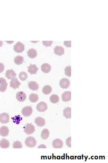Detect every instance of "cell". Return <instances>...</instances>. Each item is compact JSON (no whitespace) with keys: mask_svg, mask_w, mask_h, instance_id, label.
<instances>
[{"mask_svg":"<svg viewBox=\"0 0 108 163\" xmlns=\"http://www.w3.org/2000/svg\"><path fill=\"white\" fill-rule=\"evenodd\" d=\"M25 144L28 147L33 148L37 144V141L35 138L33 137L30 136L27 137L25 140Z\"/></svg>","mask_w":108,"mask_h":163,"instance_id":"cell-1","label":"cell"},{"mask_svg":"<svg viewBox=\"0 0 108 163\" xmlns=\"http://www.w3.org/2000/svg\"><path fill=\"white\" fill-rule=\"evenodd\" d=\"M35 126L31 123L27 124L24 128V132L27 135H30L33 134L35 131Z\"/></svg>","mask_w":108,"mask_h":163,"instance_id":"cell-2","label":"cell"},{"mask_svg":"<svg viewBox=\"0 0 108 163\" xmlns=\"http://www.w3.org/2000/svg\"><path fill=\"white\" fill-rule=\"evenodd\" d=\"M24 45L20 42H17L14 46V51L18 53H20L23 52L24 50Z\"/></svg>","mask_w":108,"mask_h":163,"instance_id":"cell-3","label":"cell"},{"mask_svg":"<svg viewBox=\"0 0 108 163\" xmlns=\"http://www.w3.org/2000/svg\"><path fill=\"white\" fill-rule=\"evenodd\" d=\"M21 112L23 116L28 117L31 115L33 112V109L31 106H27L23 108Z\"/></svg>","mask_w":108,"mask_h":163,"instance_id":"cell-4","label":"cell"},{"mask_svg":"<svg viewBox=\"0 0 108 163\" xmlns=\"http://www.w3.org/2000/svg\"><path fill=\"white\" fill-rule=\"evenodd\" d=\"M48 107L47 105L45 102L41 101L39 103H38L37 106V109L38 111L40 112H44L46 111Z\"/></svg>","mask_w":108,"mask_h":163,"instance_id":"cell-5","label":"cell"},{"mask_svg":"<svg viewBox=\"0 0 108 163\" xmlns=\"http://www.w3.org/2000/svg\"><path fill=\"white\" fill-rule=\"evenodd\" d=\"M60 87L63 89H66L69 87L70 81L68 79L64 78L62 79L60 82Z\"/></svg>","mask_w":108,"mask_h":163,"instance_id":"cell-6","label":"cell"},{"mask_svg":"<svg viewBox=\"0 0 108 163\" xmlns=\"http://www.w3.org/2000/svg\"><path fill=\"white\" fill-rule=\"evenodd\" d=\"M16 98L18 101L20 102H23L25 101L26 99L27 96L24 92H19L17 93L16 95Z\"/></svg>","mask_w":108,"mask_h":163,"instance_id":"cell-7","label":"cell"},{"mask_svg":"<svg viewBox=\"0 0 108 163\" xmlns=\"http://www.w3.org/2000/svg\"><path fill=\"white\" fill-rule=\"evenodd\" d=\"M52 145L54 148H62L63 146V142L59 139H56L53 141Z\"/></svg>","mask_w":108,"mask_h":163,"instance_id":"cell-8","label":"cell"},{"mask_svg":"<svg viewBox=\"0 0 108 163\" xmlns=\"http://www.w3.org/2000/svg\"><path fill=\"white\" fill-rule=\"evenodd\" d=\"M9 116L6 113H3L0 115V122L3 124H6L9 122Z\"/></svg>","mask_w":108,"mask_h":163,"instance_id":"cell-9","label":"cell"},{"mask_svg":"<svg viewBox=\"0 0 108 163\" xmlns=\"http://www.w3.org/2000/svg\"><path fill=\"white\" fill-rule=\"evenodd\" d=\"M10 87L14 89L18 88L19 86L21 85V83L19 82L16 78L13 79L10 82Z\"/></svg>","mask_w":108,"mask_h":163,"instance_id":"cell-10","label":"cell"},{"mask_svg":"<svg viewBox=\"0 0 108 163\" xmlns=\"http://www.w3.org/2000/svg\"><path fill=\"white\" fill-rule=\"evenodd\" d=\"M0 91L2 92H4L6 90L8 85L6 80L2 78H0Z\"/></svg>","mask_w":108,"mask_h":163,"instance_id":"cell-11","label":"cell"},{"mask_svg":"<svg viewBox=\"0 0 108 163\" xmlns=\"http://www.w3.org/2000/svg\"><path fill=\"white\" fill-rule=\"evenodd\" d=\"M71 99V93L70 91H66L63 93L62 95V99L64 102L70 101Z\"/></svg>","mask_w":108,"mask_h":163,"instance_id":"cell-12","label":"cell"},{"mask_svg":"<svg viewBox=\"0 0 108 163\" xmlns=\"http://www.w3.org/2000/svg\"><path fill=\"white\" fill-rule=\"evenodd\" d=\"M54 53L59 56H61L65 54V50L61 46H57L54 48Z\"/></svg>","mask_w":108,"mask_h":163,"instance_id":"cell-13","label":"cell"},{"mask_svg":"<svg viewBox=\"0 0 108 163\" xmlns=\"http://www.w3.org/2000/svg\"><path fill=\"white\" fill-rule=\"evenodd\" d=\"M16 74L13 69H10L6 71V77L8 79H12L15 78Z\"/></svg>","mask_w":108,"mask_h":163,"instance_id":"cell-14","label":"cell"},{"mask_svg":"<svg viewBox=\"0 0 108 163\" xmlns=\"http://www.w3.org/2000/svg\"><path fill=\"white\" fill-rule=\"evenodd\" d=\"M28 71L31 75L36 74L38 70V68L35 64H30L28 67Z\"/></svg>","mask_w":108,"mask_h":163,"instance_id":"cell-15","label":"cell"},{"mask_svg":"<svg viewBox=\"0 0 108 163\" xmlns=\"http://www.w3.org/2000/svg\"><path fill=\"white\" fill-rule=\"evenodd\" d=\"M29 88L33 91H37L39 89V85L35 81H30L28 83Z\"/></svg>","mask_w":108,"mask_h":163,"instance_id":"cell-16","label":"cell"},{"mask_svg":"<svg viewBox=\"0 0 108 163\" xmlns=\"http://www.w3.org/2000/svg\"><path fill=\"white\" fill-rule=\"evenodd\" d=\"M35 123L36 125L39 127H42L45 126L46 122L45 120L41 117H38L36 118L35 120Z\"/></svg>","mask_w":108,"mask_h":163,"instance_id":"cell-17","label":"cell"},{"mask_svg":"<svg viewBox=\"0 0 108 163\" xmlns=\"http://www.w3.org/2000/svg\"><path fill=\"white\" fill-rule=\"evenodd\" d=\"M51 69V67L50 65V64H47V63H45L43 64H42L41 66V70L42 72L44 73H49Z\"/></svg>","mask_w":108,"mask_h":163,"instance_id":"cell-18","label":"cell"},{"mask_svg":"<svg viewBox=\"0 0 108 163\" xmlns=\"http://www.w3.org/2000/svg\"><path fill=\"white\" fill-rule=\"evenodd\" d=\"M9 133L8 128L6 126H3L0 128V135L3 137L7 136Z\"/></svg>","mask_w":108,"mask_h":163,"instance_id":"cell-19","label":"cell"},{"mask_svg":"<svg viewBox=\"0 0 108 163\" xmlns=\"http://www.w3.org/2000/svg\"><path fill=\"white\" fill-rule=\"evenodd\" d=\"M63 115L67 119H70L71 117V108L70 107L65 108L64 110Z\"/></svg>","mask_w":108,"mask_h":163,"instance_id":"cell-20","label":"cell"},{"mask_svg":"<svg viewBox=\"0 0 108 163\" xmlns=\"http://www.w3.org/2000/svg\"><path fill=\"white\" fill-rule=\"evenodd\" d=\"M28 56L31 58H34L37 56V51L33 49H31L27 52Z\"/></svg>","mask_w":108,"mask_h":163,"instance_id":"cell-21","label":"cell"},{"mask_svg":"<svg viewBox=\"0 0 108 163\" xmlns=\"http://www.w3.org/2000/svg\"><path fill=\"white\" fill-rule=\"evenodd\" d=\"M10 146V142L6 139H3L0 141V147L2 148H8Z\"/></svg>","mask_w":108,"mask_h":163,"instance_id":"cell-22","label":"cell"},{"mask_svg":"<svg viewBox=\"0 0 108 163\" xmlns=\"http://www.w3.org/2000/svg\"><path fill=\"white\" fill-rule=\"evenodd\" d=\"M42 93L45 95H48L51 93L52 87L49 85H46L42 88Z\"/></svg>","mask_w":108,"mask_h":163,"instance_id":"cell-23","label":"cell"},{"mask_svg":"<svg viewBox=\"0 0 108 163\" xmlns=\"http://www.w3.org/2000/svg\"><path fill=\"white\" fill-rule=\"evenodd\" d=\"M29 99L30 101L31 102L33 103L36 102L39 99L38 95L36 93H31L29 95Z\"/></svg>","mask_w":108,"mask_h":163,"instance_id":"cell-24","label":"cell"},{"mask_svg":"<svg viewBox=\"0 0 108 163\" xmlns=\"http://www.w3.org/2000/svg\"><path fill=\"white\" fill-rule=\"evenodd\" d=\"M50 132L47 129H45L42 131L41 133V137L43 140H46L49 136Z\"/></svg>","mask_w":108,"mask_h":163,"instance_id":"cell-25","label":"cell"},{"mask_svg":"<svg viewBox=\"0 0 108 163\" xmlns=\"http://www.w3.org/2000/svg\"><path fill=\"white\" fill-rule=\"evenodd\" d=\"M60 100L59 97L56 94H53L50 97V101L53 103H56L58 102Z\"/></svg>","mask_w":108,"mask_h":163,"instance_id":"cell-26","label":"cell"},{"mask_svg":"<svg viewBox=\"0 0 108 163\" xmlns=\"http://www.w3.org/2000/svg\"><path fill=\"white\" fill-rule=\"evenodd\" d=\"M23 62V58L22 56H17L14 58V62L17 65L22 64Z\"/></svg>","mask_w":108,"mask_h":163,"instance_id":"cell-27","label":"cell"},{"mask_svg":"<svg viewBox=\"0 0 108 163\" xmlns=\"http://www.w3.org/2000/svg\"><path fill=\"white\" fill-rule=\"evenodd\" d=\"M28 75L26 72H22L19 75V78L22 81H24L27 79Z\"/></svg>","mask_w":108,"mask_h":163,"instance_id":"cell-28","label":"cell"},{"mask_svg":"<svg viewBox=\"0 0 108 163\" xmlns=\"http://www.w3.org/2000/svg\"><path fill=\"white\" fill-rule=\"evenodd\" d=\"M13 148H22L23 145L19 141H16L13 144Z\"/></svg>","mask_w":108,"mask_h":163,"instance_id":"cell-29","label":"cell"},{"mask_svg":"<svg viewBox=\"0 0 108 163\" xmlns=\"http://www.w3.org/2000/svg\"><path fill=\"white\" fill-rule=\"evenodd\" d=\"M65 74L67 76H71V67L70 66H67L65 69Z\"/></svg>","mask_w":108,"mask_h":163,"instance_id":"cell-30","label":"cell"},{"mask_svg":"<svg viewBox=\"0 0 108 163\" xmlns=\"http://www.w3.org/2000/svg\"><path fill=\"white\" fill-rule=\"evenodd\" d=\"M42 43L44 46H45L46 47H49V46H51L53 43L52 41H43Z\"/></svg>","mask_w":108,"mask_h":163,"instance_id":"cell-31","label":"cell"},{"mask_svg":"<svg viewBox=\"0 0 108 163\" xmlns=\"http://www.w3.org/2000/svg\"><path fill=\"white\" fill-rule=\"evenodd\" d=\"M66 145L69 147H71V137H69L66 140Z\"/></svg>","mask_w":108,"mask_h":163,"instance_id":"cell-32","label":"cell"},{"mask_svg":"<svg viewBox=\"0 0 108 163\" xmlns=\"http://www.w3.org/2000/svg\"><path fill=\"white\" fill-rule=\"evenodd\" d=\"M4 69L5 66L4 64L2 63H0V73H2L4 71Z\"/></svg>","mask_w":108,"mask_h":163,"instance_id":"cell-33","label":"cell"},{"mask_svg":"<svg viewBox=\"0 0 108 163\" xmlns=\"http://www.w3.org/2000/svg\"><path fill=\"white\" fill-rule=\"evenodd\" d=\"M64 45L67 47H71V41H65Z\"/></svg>","mask_w":108,"mask_h":163,"instance_id":"cell-34","label":"cell"},{"mask_svg":"<svg viewBox=\"0 0 108 163\" xmlns=\"http://www.w3.org/2000/svg\"><path fill=\"white\" fill-rule=\"evenodd\" d=\"M46 148V147L44 144H41L38 147V148Z\"/></svg>","mask_w":108,"mask_h":163,"instance_id":"cell-35","label":"cell"},{"mask_svg":"<svg viewBox=\"0 0 108 163\" xmlns=\"http://www.w3.org/2000/svg\"><path fill=\"white\" fill-rule=\"evenodd\" d=\"M3 42L2 41H0V47H1L3 46Z\"/></svg>","mask_w":108,"mask_h":163,"instance_id":"cell-36","label":"cell"}]
</instances>
